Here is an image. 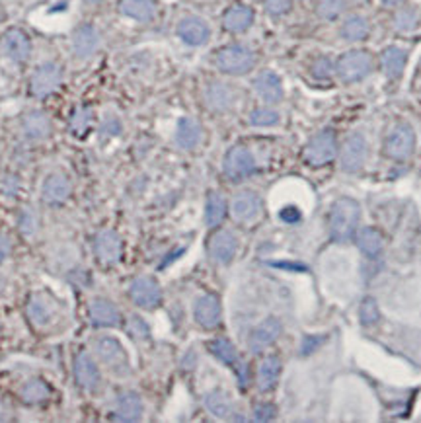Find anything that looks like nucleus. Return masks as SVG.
Listing matches in <instances>:
<instances>
[{
  "mask_svg": "<svg viewBox=\"0 0 421 423\" xmlns=\"http://www.w3.org/2000/svg\"><path fill=\"white\" fill-rule=\"evenodd\" d=\"M214 63L227 74H246L256 65V53L246 45H227L217 53Z\"/></svg>",
  "mask_w": 421,
  "mask_h": 423,
  "instance_id": "7ed1b4c3",
  "label": "nucleus"
},
{
  "mask_svg": "<svg viewBox=\"0 0 421 423\" xmlns=\"http://www.w3.org/2000/svg\"><path fill=\"white\" fill-rule=\"evenodd\" d=\"M367 154H369V145H367L365 135L351 133L343 143V148H341V168H343V172L353 174L357 170H361L363 164L367 162Z\"/></svg>",
  "mask_w": 421,
  "mask_h": 423,
  "instance_id": "1a4fd4ad",
  "label": "nucleus"
},
{
  "mask_svg": "<svg viewBox=\"0 0 421 423\" xmlns=\"http://www.w3.org/2000/svg\"><path fill=\"white\" fill-rule=\"evenodd\" d=\"M281 374V359L271 355L261 361L258 369V388L261 392H269L277 387V380Z\"/></svg>",
  "mask_w": 421,
  "mask_h": 423,
  "instance_id": "2f4dec72",
  "label": "nucleus"
},
{
  "mask_svg": "<svg viewBox=\"0 0 421 423\" xmlns=\"http://www.w3.org/2000/svg\"><path fill=\"white\" fill-rule=\"evenodd\" d=\"M61 82H63V68L57 63H43L31 74L30 92L36 98H47L61 86Z\"/></svg>",
  "mask_w": 421,
  "mask_h": 423,
  "instance_id": "0eeeda50",
  "label": "nucleus"
},
{
  "mask_svg": "<svg viewBox=\"0 0 421 423\" xmlns=\"http://www.w3.org/2000/svg\"><path fill=\"white\" fill-rule=\"evenodd\" d=\"M361 219V207L351 198H341L330 211V236L336 242H345L357 230Z\"/></svg>",
  "mask_w": 421,
  "mask_h": 423,
  "instance_id": "f257e3e1",
  "label": "nucleus"
},
{
  "mask_svg": "<svg viewBox=\"0 0 421 423\" xmlns=\"http://www.w3.org/2000/svg\"><path fill=\"white\" fill-rule=\"evenodd\" d=\"M94 252L104 265H113L123 255V240L115 230H102L94 240Z\"/></svg>",
  "mask_w": 421,
  "mask_h": 423,
  "instance_id": "dca6fc26",
  "label": "nucleus"
},
{
  "mask_svg": "<svg viewBox=\"0 0 421 423\" xmlns=\"http://www.w3.org/2000/svg\"><path fill=\"white\" fill-rule=\"evenodd\" d=\"M322 343H324V336H304L301 351H303V355H308L312 351H316Z\"/></svg>",
  "mask_w": 421,
  "mask_h": 423,
  "instance_id": "09e8293b",
  "label": "nucleus"
},
{
  "mask_svg": "<svg viewBox=\"0 0 421 423\" xmlns=\"http://www.w3.org/2000/svg\"><path fill=\"white\" fill-rule=\"evenodd\" d=\"M406 0H383V4L388 8H394V6H400V4H404Z\"/></svg>",
  "mask_w": 421,
  "mask_h": 423,
  "instance_id": "864d4df0",
  "label": "nucleus"
},
{
  "mask_svg": "<svg viewBox=\"0 0 421 423\" xmlns=\"http://www.w3.org/2000/svg\"><path fill=\"white\" fill-rule=\"evenodd\" d=\"M227 217V199L221 193L211 191L207 198V207H205V220L211 228L219 226Z\"/></svg>",
  "mask_w": 421,
  "mask_h": 423,
  "instance_id": "c9c22d12",
  "label": "nucleus"
},
{
  "mask_svg": "<svg viewBox=\"0 0 421 423\" xmlns=\"http://www.w3.org/2000/svg\"><path fill=\"white\" fill-rule=\"evenodd\" d=\"M336 73L341 82L353 84L365 81L373 73V57L367 51H348L338 58Z\"/></svg>",
  "mask_w": 421,
  "mask_h": 423,
  "instance_id": "20e7f679",
  "label": "nucleus"
},
{
  "mask_svg": "<svg viewBox=\"0 0 421 423\" xmlns=\"http://www.w3.org/2000/svg\"><path fill=\"white\" fill-rule=\"evenodd\" d=\"M71 195V182L67 175L63 174H51L43 182L41 188V199L49 205H59L67 201Z\"/></svg>",
  "mask_w": 421,
  "mask_h": 423,
  "instance_id": "5701e85b",
  "label": "nucleus"
},
{
  "mask_svg": "<svg viewBox=\"0 0 421 423\" xmlns=\"http://www.w3.org/2000/svg\"><path fill=\"white\" fill-rule=\"evenodd\" d=\"M394 24L400 31H412V29L417 28V12L415 8H404L400 10L396 18H394Z\"/></svg>",
  "mask_w": 421,
  "mask_h": 423,
  "instance_id": "79ce46f5",
  "label": "nucleus"
},
{
  "mask_svg": "<svg viewBox=\"0 0 421 423\" xmlns=\"http://www.w3.org/2000/svg\"><path fill=\"white\" fill-rule=\"evenodd\" d=\"M209 351H211L213 357L219 359L224 365L232 367L238 363L237 347H234L229 340H224V337H217L213 342H209Z\"/></svg>",
  "mask_w": 421,
  "mask_h": 423,
  "instance_id": "e433bc0d",
  "label": "nucleus"
},
{
  "mask_svg": "<svg viewBox=\"0 0 421 423\" xmlns=\"http://www.w3.org/2000/svg\"><path fill=\"white\" fill-rule=\"evenodd\" d=\"M74 377H76L78 387L84 388L86 392H96L102 382V374H100L96 361L84 351L74 359Z\"/></svg>",
  "mask_w": 421,
  "mask_h": 423,
  "instance_id": "2eb2a0df",
  "label": "nucleus"
},
{
  "mask_svg": "<svg viewBox=\"0 0 421 423\" xmlns=\"http://www.w3.org/2000/svg\"><path fill=\"white\" fill-rule=\"evenodd\" d=\"M279 217L283 223H289V225H293V223H298L301 220V209L298 207H293V205H289V207H285V209H281Z\"/></svg>",
  "mask_w": 421,
  "mask_h": 423,
  "instance_id": "8fccbe9b",
  "label": "nucleus"
},
{
  "mask_svg": "<svg viewBox=\"0 0 421 423\" xmlns=\"http://www.w3.org/2000/svg\"><path fill=\"white\" fill-rule=\"evenodd\" d=\"M370 26L367 22V18H363V16H351L348 18L343 26H341L340 34L343 39H348V41H363V39H367L369 37Z\"/></svg>",
  "mask_w": 421,
  "mask_h": 423,
  "instance_id": "f704fd0d",
  "label": "nucleus"
},
{
  "mask_svg": "<svg viewBox=\"0 0 421 423\" xmlns=\"http://www.w3.org/2000/svg\"><path fill=\"white\" fill-rule=\"evenodd\" d=\"M96 355L100 361L110 369L113 374L118 377H127L131 372V363H129V355H127L125 347L121 345L119 340L111 336H102L96 340Z\"/></svg>",
  "mask_w": 421,
  "mask_h": 423,
  "instance_id": "f03ea898",
  "label": "nucleus"
},
{
  "mask_svg": "<svg viewBox=\"0 0 421 423\" xmlns=\"http://www.w3.org/2000/svg\"><path fill=\"white\" fill-rule=\"evenodd\" d=\"M127 330H129V334L135 340H148V336H150V330H148L147 322L139 318V316H131V320L127 324Z\"/></svg>",
  "mask_w": 421,
  "mask_h": 423,
  "instance_id": "c03bdc74",
  "label": "nucleus"
},
{
  "mask_svg": "<svg viewBox=\"0 0 421 423\" xmlns=\"http://www.w3.org/2000/svg\"><path fill=\"white\" fill-rule=\"evenodd\" d=\"M338 154V141H336V133L330 129H324L318 135H314L308 145L304 148V160L314 168L324 166L328 162H332Z\"/></svg>",
  "mask_w": 421,
  "mask_h": 423,
  "instance_id": "39448f33",
  "label": "nucleus"
},
{
  "mask_svg": "<svg viewBox=\"0 0 421 423\" xmlns=\"http://www.w3.org/2000/svg\"><path fill=\"white\" fill-rule=\"evenodd\" d=\"M254 88L258 96L267 103H277L283 100L285 90H283V82H281L279 74H275L274 71H264L256 76L254 81Z\"/></svg>",
  "mask_w": 421,
  "mask_h": 423,
  "instance_id": "412c9836",
  "label": "nucleus"
},
{
  "mask_svg": "<svg viewBox=\"0 0 421 423\" xmlns=\"http://www.w3.org/2000/svg\"><path fill=\"white\" fill-rule=\"evenodd\" d=\"M238 252V238L237 234L230 230H219L213 234V238L209 240V255L214 263L227 265L234 260Z\"/></svg>",
  "mask_w": 421,
  "mask_h": 423,
  "instance_id": "ddd939ff",
  "label": "nucleus"
},
{
  "mask_svg": "<svg viewBox=\"0 0 421 423\" xmlns=\"http://www.w3.org/2000/svg\"><path fill=\"white\" fill-rule=\"evenodd\" d=\"M275 414H277V408H275L274 404H267V402L258 404V406L254 408V419H256V422H271L275 417Z\"/></svg>",
  "mask_w": 421,
  "mask_h": 423,
  "instance_id": "49530a36",
  "label": "nucleus"
},
{
  "mask_svg": "<svg viewBox=\"0 0 421 423\" xmlns=\"http://www.w3.org/2000/svg\"><path fill=\"white\" fill-rule=\"evenodd\" d=\"M256 172V158L244 146H232L224 156V174L232 182H240Z\"/></svg>",
  "mask_w": 421,
  "mask_h": 423,
  "instance_id": "6e6552de",
  "label": "nucleus"
},
{
  "mask_svg": "<svg viewBox=\"0 0 421 423\" xmlns=\"http://www.w3.org/2000/svg\"><path fill=\"white\" fill-rule=\"evenodd\" d=\"M201 141V125L192 117H182L176 127V143L180 148L192 151L199 145Z\"/></svg>",
  "mask_w": 421,
  "mask_h": 423,
  "instance_id": "c756f323",
  "label": "nucleus"
},
{
  "mask_svg": "<svg viewBox=\"0 0 421 423\" xmlns=\"http://www.w3.org/2000/svg\"><path fill=\"white\" fill-rule=\"evenodd\" d=\"M10 250H12V244H10V238L4 236V234H0V262H4L10 254Z\"/></svg>",
  "mask_w": 421,
  "mask_h": 423,
  "instance_id": "603ef678",
  "label": "nucleus"
},
{
  "mask_svg": "<svg viewBox=\"0 0 421 423\" xmlns=\"http://www.w3.org/2000/svg\"><path fill=\"white\" fill-rule=\"evenodd\" d=\"M22 129L24 135H26L28 139L41 141L47 139V137L51 135L53 125L51 119L45 116L43 111H30V113L22 119Z\"/></svg>",
  "mask_w": 421,
  "mask_h": 423,
  "instance_id": "a878e982",
  "label": "nucleus"
},
{
  "mask_svg": "<svg viewBox=\"0 0 421 423\" xmlns=\"http://www.w3.org/2000/svg\"><path fill=\"white\" fill-rule=\"evenodd\" d=\"M102 133H108V135H119V133H121V123H119L115 117H110V119H105L104 121Z\"/></svg>",
  "mask_w": 421,
  "mask_h": 423,
  "instance_id": "3c124183",
  "label": "nucleus"
},
{
  "mask_svg": "<svg viewBox=\"0 0 421 423\" xmlns=\"http://www.w3.org/2000/svg\"><path fill=\"white\" fill-rule=\"evenodd\" d=\"M345 8H348V0H320L316 12L322 20L332 22V20H338L345 12Z\"/></svg>",
  "mask_w": 421,
  "mask_h": 423,
  "instance_id": "4c0bfd02",
  "label": "nucleus"
},
{
  "mask_svg": "<svg viewBox=\"0 0 421 423\" xmlns=\"http://www.w3.org/2000/svg\"><path fill=\"white\" fill-rule=\"evenodd\" d=\"M86 4H98V2H102V0H84Z\"/></svg>",
  "mask_w": 421,
  "mask_h": 423,
  "instance_id": "5fc2aeb1",
  "label": "nucleus"
},
{
  "mask_svg": "<svg viewBox=\"0 0 421 423\" xmlns=\"http://www.w3.org/2000/svg\"><path fill=\"white\" fill-rule=\"evenodd\" d=\"M2 44H4V51L8 57L16 63H26L30 58L31 41L22 29H8Z\"/></svg>",
  "mask_w": 421,
  "mask_h": 423,
  "instance_id": "4be33fe9",
  "label": "nucleus"
},
{
  "mask_svg": "<svg viewBox=\"0 0 421 423\" xmlns=\"http://www.w3.org/2000/svg\"><path fill=\"white\" fill-rule=\"evenodd\" d=\"M90 123H92V110L90 108H80V110L73 113L71 131H73V135H84L88 131Z\"/></svg>",
  "mask_w": 421,
  "mask_h": 423,
  "instance_id": "a19ab883",
  "label": "nucleus"
},
{
  "mask_svg": "<svg viewBox=\"0 0 421 423\" xmlns=\"http://www.w3.org/2000/svg\"><path fill=\"white\" fill-rule=\"evenodd\" d=\"M205 102L213 111H229L234 103V90L222 82H211L205 90Z\"/></svg>",
  "mask_w": 421,
  "mask_h": 423,
  "instance_id": "393cba45",
  "label": "nucleus"
},
{
  "mask_svg": "<svg viewBox=\"0 0 421 423\" xmlns=\"http://www.w3.org/2000/svg\"><path fill=\"white\" fill-rule=\"evenodd\" d=\"M57 314H59V302L53 299L51 295H47V292L31 295L30 302H28V316L36 326L39 328L49 326L57 320Z\"/></svg>",
  "mask_w": 421,
  "mask_h": 423,
  "instance_id": "9b49d317",
  "label": "nucleus"
},
{
  "mask_svg": "<svg viewBox=\"0 0 421 423\" xmlns=\"http://www.w3.org/2000/svg\"><path fill=\"white\" fill-rule=\"evenodd\" d=\"M205 406L214 417H221V419H227L234 414V406H232L230 396L224 390H219V388L205 394Z\"/></svg>",
  "mask_w": 421,
  "mask_h": 423,
  "instance_id": "473e14b6",
  "label": "nucleus"
},
{
  "mask_svg": "<svg viewBox=\"0 0 421 423\" xmlns=\"http://www.w3.org/2000/svg\"><path fill=\"white\" fill-rule=\"evenodd\" d=\"M283 334V324L277 318H267L259 324L258 328H254L248 340V347L251 353H261L267 347H271Z\"/></svg>",
  "mask_w": 421,
  "mask_h": 423,
  "instance_id": "4468645a",
  "label": "nucleus"
},
{
  "mask_svg": "<svg viewBox=\"0 0 421 423\" xmlns=\"http://www.w3.org/2000/svg\"><path fill=\"white\" fill-rule=\"evenodd\" d=\"M250 123L254 127H274L279 123V113L271 108H258L250 113Z\"/></svg>",
  "mask_w": 421,
  "mask_h": 423,
  "instance_id": "ea45409f",
  "label": "nucleus"
},
{
  "mask_svg": "<svg viewBox=\"0 0 421 423\" xmlns=\"http://www.w3.org/2000/svg\"><path fill=\"white\" fill-rule=\"evenodd\" d=\"M261 213V199L256 191H240L232 201V217L242 225L254 223Z\"/></svg>",
  "mask_w": 421,
  "mask_h": 423,
  "instance_id": "6ab92c4d",
  "label": "nucleus"
},
{
  "mask_svg": "<svg viewBox=\"0 0 421 423\" xmlns=\"http://www.w3.org/2000/svg\"><path fill=\"white\" fill-rule=\"evenodd\" d=\"M266 6V12L274 18H279V16L287 14L291 6H293V0H266L264 2Z\"/></svg>",
  "mask_w": 421,
  "mask_h": 423,
  "instance_id": "a18cd8bd",
  "label": "nucleus"
},
{
  "mask_svg": "<svg viewBox=\"0 0 421 423\" xmlns=\"http://www.w3.org/2000/svg\"><path fill=\"white\" fill-rule=\"evenodd\" d=\"M100 47V34L92 24H82L73 34V51L78 58L92 57Z\"/></svg>",
  "mask_w": 421,
  "mask_h": 423,
  "instance_id": "aec40b11",
  "label": "nucleus"
},
{
  "mask_svg": "<svg viewBox=\"0 0 421 423\" xmlns=\"http://www.w3.org/2000/svg\"><path fill=\"white\" fill-rule=\"evenodd\" d=\"M177 36L184 44L192 47L205 45L211 37V28L205 20H201L197 16H187L182 22L177 24Z\"/></svg>",
  "mask_w": 421,
  "mask_h": 423,
  "instance_id": "f3484780",
  "label": "nucleus"
},
{
  "mask_svg": "<svg viewBox=\"0 0 421 423\" xmlns=\"http://www.w3.org/2000/svg\"><path fill=\"white\" fill-rule=\"evenodd\" d=\"M193 316H195V322L199 324L201 328H219L222 318V308L219 297H214V295H203V297H199V299L195 300Z\"/></svg>",
  "mask_w": 421,
  "mask_h": 423,
  "instance_id": "f8f14e48",
  "label": "nucleus"
},
{
  "mask_svg": "<svg viewBox=\"0 0 421 423\" xmlns=\"http://www.w3.org/2000/svg\"><path fill=\"white\" fill-rule=\"evenodd\" d=\"M142 409V400L137 392H121L115 400V417L121 422H137Z\"/></svg>",
  "mask_w": 421,
  "mask_h": 423,
  "instance_id": "bb28decb",
  "label": "nucleus"
},
{
  "mask_svg": "<svg viewBox=\"0 0 421 423\" xmlns=\"http://www.w3.org/2000/svg\"><path fill=\"white\" fill-rule=\"evenodd\" d=\"M90 322L98 326V328H118L121 326V312L118 310V307L108 299L98 297L90 302L88 307Z\"/></svg>",
  "mask_w": 421,
  "mask_h": 423,
  "instance_id": "a211bd4d",
  "label": "nucleus"
},
{
  "mask_svg": "<svg viewBox=\"0 0 421 423\" xmlns=\"http://www.w3.org/2000/svg\"><path fill=\"white\" fill-rule=\"evenodd\" d=\"M415 151V131L412 125L398 123L386 137L385 153L392 160H407Z\"/></svg>",
  "mask_w": 421,
  "mask_h": 423,
  "instance_id": "423d86ee",
  "label": "nucleus"
},
{
  "mask_svg": "<svg viewBox=\"0 0 421 423\" xmlns=\"http://www.w3.org/2000/svg\"><path fill=\"white\" fill-rule=\"evenodd\" d=\"M20 396L26 404L36 406V404H43L51 398V388L43 379H31L24 384Z\"/></svg>",
  "mask_w": 421,
  "mask_h": 423,
  "instance_id": "72a5a7b5",
  "label": "nucleus"
},
{
  "mask_svg": "<svg viewBox=\"0 0 421 423\" xmlns=\"http://www.w3.org/2000/svg\"><path fill=\"white\" fill-rule=\"evenodd\" d=\"M359 320H361L363 326H375V324L380 320V310H378L377 300L373 299V297H367V299L361 302Z\"/></svg>",
  "mask_w": 421,
  "mask_h": 423,
  "instance_id": "58836bf2",
  "label": "nucleus"
},
{
  "mask_svg": "<svg viewBox=\"0 0 421 423\" xmlns=\"http://www.w3.org/2000/svg\"><path fill=\"white\" fill-rule=\"evenodd\" d=\"M333 73V63L328 57H318L314 63H312V74H314V78L318 81H326V78H330Z\"/></svg>",
  "mask_w": 421,
  "mask_h": 423,
  "instance_id": "37998d69",
  "label": "nucleus"
},
{
  "mask_svg": "<svg viewBox=\"0 0 421 423\" xmlns=\"http://www.w3.org/2000/svg\"><path fill=\"white\" fill-rule=\"evenodd\" d=\"M119 12L137 22H150L156 16L155 0H119Z\"/></svg>",
  "mask_w": 421,
  "mask_h": 423,
  "instance_id": "c85d7f7f",
  "label": "nucleus"
},
{
  "mask_svg": "<svg viewBox=\"0 0 421 423\" xmlns=\"http://www.w3.org/2000/svg\"><path fill=\"white\" fill-rule=\"evenodd\" d=\"M129 295L135 305L145 310H155L162 302V289L158 281L152 277L135 279L129 287Z\"/></svg>",
  "mask_w": 421,
  "mask_h": 423,
  "instance_id": "9d476101",
  "label": "nucleus"
},
{
  "mask_svg": "<svg viewBox=\"0 0 421 423\" xmlns=\"http://www.w3.org/2000/svg\"><path fill=\"white\" fill-rule=\"evenodd\" d=\"M357 248L361 250L367 258L375 260L385 250V238H383V234L378 233L377 228L367 226V228H361L359 234H357Z\"/></svg>",
  "mask_w": 421,
  "mask_h": 423,
  "instance_id": "7c9ffc66",
  "label": "nucleus"
},
{
  "mask_svg": "<svg viewBox=\"0 0 421 423\" xmlns=\"http://www.w3.org/2000/svg\"><path fill=\"white\" fill-rule=\"evenodd\" d=\"M254 24V10L246 4H234L222 16V26L230 34H242Z\"/></svg>",
  "mask_w": 421,
  "mask_h": 423,
  "instance_id": "b1692460",
  "label": "nucleus"
},
{
  "mask_svg": "<svg viewBox=\"0 0 421 423\" xmlns=\"http://www.w3.org/2000/svg\"><path fill=\"white\" fill-rule=\"evenodd\" d=\"M36 228H37L36 215L31 213V209H24L22 217H20V230L30 236V234L36 233Z\"/></svg>",
  "mask_w": 421,
  "mask_h": 423,
  "instance_id": "de8ad7c7",
  "label": "nucleus"
},
{
  "mask_svg": "<svg viewBox=\"0 0 421 423\" xmlns=\"http://www.w3.org/2000/svg\"><path fill=\"white\" fill-rule=\"evenodd\" d=\"M406 61H407V53L402 49V47H396V45H390L386 47L383 55H380V65H383V71L385 74L390 78V81H396L402 76L404 68H406Z\"/></svg>",
  "mask_w": 421,
  "mask_h": 423,
  "instance_id": "cd10ccee",
  "label": "nucleus"
}]
</instances>
